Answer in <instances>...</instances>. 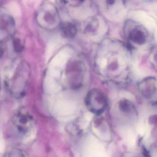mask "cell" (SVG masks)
Returning <instances> with one entry per match:
<instances>
[{"mask_svg": "<svg viewBox=\"0 0 157 157\" xmlns=\"http://www.w3.org/2000/svg\"><path fill=\"white\" fill-rule=\"evenodd\" d=\"M121 109L124 112H128L131 110V106L128 104H123L121 106Z\"/></svg>", "mask_w": 157, "mask_h": 157, "instance_id": "11", "label": "cell"}, {"mask_svg": "<svg viewBox=\"0 0 157 157\" xmlns=\"http://www.w3.org/2000/svg\"><path fill=\"white\" fill-rule=\"evenodd\" d=\"M107 61L106 59H103L101 62V67L102 68H104L107 65Z\"/></svg>", "mask_w": 157, "mask_h": 157, "instance_id": "13", "label": "cell"}, {"mask_svg": "<svg viewBox=\"0 0 157 157\" xmlns=\"http://www.w3.org/2000/svg\"><path fill=\"white\" fill-rule=\"evenodd\" d=\"M132 16L136 20L143 23L149 29H153L155 26L154 20L143 11H136L132 14Z\"/></svg>", "mask_w": 157, "mask_h": 157, "instance_id": "4", "label": "cell"}, {"mask_svg": "<svg viewBox=\"0 0 157 157\" xmlns=\"http://www.w3.org/2000/svg\"><path fill=\"white\" fill-rule=\"evenodd\" d=\"M23 63L19 62L13 72L5 81V86L9 94L15 98L20 99L25 94L26 74Z\"/></svg>", "mask_w": 157, "mask_h": 157, "instance_id": "1", "label": "cell"}, {"mask_svg": "<svg viewBox=\"0 0 157 157\" xmlns=\"http://www.w3.org/2000/svg\"><path fill=\"white\" fill-rule=\"evenodd\" d=\"M12 122L17 132L25 136L30 133L34 124L30 114L23 110H19L13 114Z\"/></svg>", "mask_w": 157, "mask_h": 157, "instance_id": "2", "label": "cell"}, {"mask_svg": "<svg viewBox=\"0 0 157 157\" xmlns=\"http://www.w3.org/2000/svg\"></svg>", "mask_w": 157, "mask_h": 157, "instance_id": "16", "label": "cell"}, {"mask_svg": "<svg viewBox=\"0 0 157 157\" xmlns=\"http://www.w3.org/2000/svg\"><path fill=\"white\" fill-rule=\"evenodd\" d=\"M3 88L2 83L0 79V94H1L2 92Z\"/></svg>", "mask_w": 157, "mask_h": 157, "instance_id": "15", "label": "cell"}, {"mask_svg": "<svg viewBox=\"0 0 157 157\" xmlns=\"http://www.w3.org/2000/svg\"><path fill=\"white\" fill-rule=\"evenodd\" d=\"M149 122L152 124H157V115H153L149 118Z\"/></svg>", "mask_w": 157, "mask_h": 157, "instance_id": "12", "label": "cell"}, {"mask_svg": "<svg viewBox=\"0 0 157 157\" xmlns=\"http://www.w3.org/2000/svg\"><path fill=\"white\" fill-rule=\"evenodd\" d=\"M15 26L14 19L11 15L0 11V33L11 37L14 33Z\"/></svg>", "mask_w": 157, "mask_h": 157, "instance_id": "3", "label": "cell"}, {"mask_svg": "<svg viewBox=\"0 0 157 157\" xmlns=\"http://www.w3.org/2000/svg\"><path fill=\"white\" fill-rule=\"evenodd\" d=\"M4 157H26L24 153L20 149H13L7 152Z\"/></svg>", "mask_w": 157, "mask_h": 157, "instance_id": "7", "label": "cell"}, {"mask_svg": "<svg viewBox=\"0 0 157 157\" xmlns=\"http://www.w3.org/2000/svg\"><path fill=\"white\" fill-rule=\"evenodd\" d=\"M5 47L3 45L2 42H0V60L3 57L5 53Z\"/></svg>", "mask_w": 157, "mask_h": 157, "instance_id": "10", "label": "cell"}, {"mask_svg": "<svg viewBox=\"0 0 157 157\" xmlns=\"http://www.w3.org/2000/svg\"><path fill=\"white\" fill-rule=\"evenodd\" d=\"M56 45L57 44L54 41H51L48 45L47 52V58L48 60L50 58L53 52L55 51L56 48Z\"/></svg>", "mask_w": 157, "mask_h": 157, "instance_id": "9", "label": "cell"}, {"mask_svg": "<svg viewBox=\"0 0 157 157\" xmlns=\"http://www.w3.org/2000/svg\"><path fill=\"white\" fill-rule=\"evenodd\" d=\"M44 84L46 90L50 92L58 91L60 88L59 86L53 79L50 77H47L45 79Z\"/></svg>", "mask_w": 157, "mask_h": 157, "instance_id": "6", "label": "cell"}, {"mask_svg": "<svg viewBox=\"0 0 157 157\" xmlns=\"http://www.w3.org/2000/svg\"><path fill=\"white\" fill-rule=\"evenodd\" d=\"M13 48L14 52L16 53H19L21 52L22 50V45L20 39L18 38H15L12 41Z\"/></svg>", "mask_w": 157, "mask_h": 157, "instance_id": "8", "label": "cell"}, {"mask_svg": "<svg viewBox=\"0 0 157 157\" xmlns=\"http://www.w3.org/2000/svg\"><path fill=\"white\" fill-rule=\"evenodd\" d=\"M143 154H144V155L146 157H150V155H149V153L147 152V150L145 149V148H144L143 149Z\"/></svg>", "mask_w": 157, "mask_h": 157, "instance_id": "14", "label": "cell"}, {"mask_svg": "<svg viewBox=\"0 0 157 157\" xmlns=\"http://www.w3.org/2000/svg\"><path fill=\"white\" fill-rule=\"evenodd\" d=\"M69 55L65 52H60L52 60L50 63V68L54 67L61 68L64 66L68 60Z\"/></svg>", "mask_w": 157, "mask_h": 157, "instance_id": "5", "label": "cell"}]
</instances>
